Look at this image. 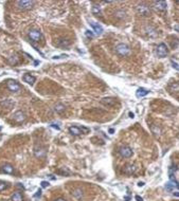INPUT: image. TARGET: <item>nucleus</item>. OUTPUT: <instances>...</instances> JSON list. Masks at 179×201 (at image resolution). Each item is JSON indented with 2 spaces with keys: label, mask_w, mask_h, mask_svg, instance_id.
<instances>
[{
  "label": "nucleus",
  "mask_w": 179,
  "mask_h": 201,
  "mask_svg": "<svg viewBox=\"0 0 179 201\" xmlns=\"http://www.w3.org/2000/svg\"><path fill=\"white\" fill-rule=\"evenodd\" d=\"M119 153H120L121 157H123V158H130V157L133 156V151L129 146L124 145V146H121L120 147V149H119Z\"/></svg>",
  "instance_id": "nucleus-6"
},
{
  "label": "nucleus",
  "mask_w": 179,
  "mask_h": 201,
  "mask_svg": "<svg viewBox=\"0 0 179 201\" xmlns=\"http://www.w3.org/2000/svg\"><path fill=\"white\" fill-rule=\"evenodd\" d=\"M114 16L118 17V18H124L125 17V12H123V11H117L114 13Z\"/></svg>",
  "instance_id": "nucleus-27"
},
{
  "label": "nucleus",
  "mask_w": 179,
  "mask_h": 201,
  "mask_svg": "<svg viewBox=\"0 0 179 201\" xmlns=\"http://www.w3.org/2000/svg\"><path fill=\"white\" fill-rule=\"evenodd\" d=\"M114 51L117 53V55L121 56V57H127V56L130 55V53H131V50L126 43H123V42H121V43H118L116 45V48H114Z\"/></svg>",
  "instance_id": "nucleus-1"
},
{
  "label": "nucleus",
  "mask_w": 179,
  "mask_h": 201,
  "mask_svg": "<svg viewBox=\"0 0 179 201\" xmlns=\"http://www.w3.org/2000/svg\"></svg>",
  "instance_id": "nucleus-40"
},
{
  "label": "nucleus",
  "mask_w": 179,
  "mask_h": 201,
  "mask_svg": "<svg viewBox=\"0 0 179 201\" xmlns=\"http://www.w3.org/2000/svg\"><path fill=\"white\" fill-rule=\"evenodd\" d=\"M136 11H137V13L139 15H142V16H150V14H152V11L148 7H147L146 4H138L137 7H136Z\"/></svg>",
  "instance_id": "nucleus-5"
},
{
  "label": "nucleus",
  "mask_w": 179,
  "mask_h": 201,
  "mask_svg": "<svg viewBox=\"0 0 179 201\" xmlns=\"http://www.w3.org/2000/svg\"><path fill=\"white\" fill-rule=\"evenodd\" d=\"M153 5L158 11H164L167 7V3H166L165 1H155L153 3Z\"/></svg>",
  "instance_id": "nucleus-10"
},
{
  "label": "nucleus",
  "mask_w": 179,
  "mask_h": 201,
  "mask_svg": "<svg viewBox=\"0 0 179 201\" xmlns=\"http://www.w3.org/2000/svg\"><path fill=\"white\" fill-rule=\"evenodd\" d=\"M28 37H29L32 41L34 42H39L42 39V34L39 30L36 29H31L28 32Z\"/></svg>",
  "instance_id": "nucleus-2"
},
{
  "label": "nucleus",
  "mask_w": 179,
  "mask_h": 201,
  "mask_svg": "<svg viewBox=\"0 0 179 201\" xmlns=\"http://www.w3.org/2000/svg\"><path fill=\"white\" fill-rule=\"evenodd\" d=\"M85 34H86V36H87L88 38H92V37H93V33L92 32H90V31H89V30H86V31H85Z\"/></svg>",
  "instance_id": "nucleus-29"
},
{
  "label": "nucleus",
  "mask_w": 179,
  "mask_h": 201,
  "mask_svg": "<svg viewBox=\"0 0 179 201\" xmlns=\"http://www.w3.org/2000/svg\"><path fill=\"white\" fill-rule=\"evenodd\" d=\"M145 31H146V34H147L148 36H150V37H156V36H157L156 30L153 29L152 26H147Z\"/></svg>",
  "instance_id": "nucleus-21"
},
{
  "label": "nucleus",
  "mask_w": 179,
  "mask_h": 201,
  "mask_svg": "<svg viewBox=\"0 0 179 201\" xmlns=\"http://www.w3.org/2000/svg\"><path fill=\"white\" fill-rule=\"evenodd\" d=\"M51 126H52L53 128H56V129H57V130H59V129H61V128H59V126H56L55 124H52V125H51Z\"/></svg>",
  "instance_id": "nucleus-35"
},
{
  "label": "nucleus",
  "mask_w": 179,
  "mask_h": 201,
  "mask_svg": "<svg viewBox=\"0 0 179 201\" xmlns=\"http://www.w3.org/2000/svg\"><path fill=\"white\" fill-rule=\"evenodd\" d=\"M138 185H139V186H143L144 182H139V183H138Z\"/></svg>",
  "instance_id": "nucleus-37"
},
{
  "label": "nucleus",
  "mask_w": 179,
  "mask_h": 201,
  "mask_svg": "<svg viewBox=\"0 0 179 201\" xmlns=\"http://www.w3.org/2000/svg\"><path fill=\"white\" fill-rule=\"evenodd\" d=\"M54 110L57 112V113H62L65 111V105L63 104H56L55 107H54Z\"/></svg>",
  "instance_id": "nucleus-23"
},
{
  "label": "nucleus",
  "mask_w": 179,
  "mask_h": 201,
  "mask_svg": "<svg viewBox=\"0 0 179 201\" xmlns=\"http://www.w3.org/2000/svg\"><path fill=\"white\" fill-rule=\"evenodd\" d=\"M7 87L13 93H18V92L21 91V86L16 81H14V79H9L7 81Z\"/></svg>",
  "instance_id": "nucleus-4"
},
{
  "label": "nucleus",
  "mask_w": 179,
  "mask_h": 201,
  "mask_svg": "<svg viewBox=\"0 0 179 201\" xmlns=\"http://www.w3.org/2000/svg\"><path fill=\"white\" fill-rule=\"evenodd\" d=\"M128 115H129V117H131V119H133V117H135V114H133V112H129V113H128Z\"/></svg>",
  "instance_id": "nucleus-36"
},
{
  "label": "nucleus",
  "mask_w": 179,
  "mask_h": 201,
  "mask_svg": "<svg viewBox=\"0 0 179 201\" xmlns=\"http://www.w3.org/2000/svg\"><path fill=\"white\" fill-rule=\"evenodd\" d=\"M114 130L112 129V128H110V129H109V133H114Z\"/></svg>",
  "instance_id": "nucleus-39"
},
{
  "label": "nucleus",
  "mask_w": 179,
  "mask_h": 201,
  "mask_svg": "<svg viewBox=\"0 0 179 201\" xmlns=\"http://www.w3.org/2000/svg\"><path fill=\"white\" fill-rule=\"evenodd\" d=\"M10 187V183H7V182H4V181H0V191H3L5 189Z\"/></svg>",
  "instance_id": "nucleus-24"
},
{
  "label": "nucleus",
  "mask_w": 179,
  "mask_h": 201,
  "mask_svg": "<svg viewBox=\"0 0 179 201\" xmlns=\"http://www.w3.org/2000/svg\"><path fill=\"white\" fill-rule=\"evenodd\" d=\"M69 132L71 133L72 136H81L82 134V130L80 127H76V126H70L69 127Z\"/></svg>",
  "instance_id": "nucleus-16"
},
{
  "label": "nucleus",
  "mask_w": 179,
  "mask_h": 201,
  "mask_svg": "<svg viewBox=\"0 0 179 201\" xmlns=\"http://www.w3.org/2000/svg\"><path fill=\"white\" fill-rule=\"evenodd\" d=\"M40 195H42V191H40V189H38V191H36V195H35V197H40Z\"/></svg>",
  "instance_id": "nucleus-32"
},
{
  "label": "nucleus",
  "mask_w": 179,
  "mask_h": 201,
  "mask_svg": "<svg viewBox=\"0 0 179 201\" xmlns=\"http://www.w3.org/2000/svg\"><path fill=\"white\" fill-rule=\"evenodd\" d=\"M169 91H179V84L178 83H173L169 86Z\"/></svg>",
  "instance_id": "nucleus-25"
},
{
  "label": "nucleus",
  "mask_w": 179,
  "mask_h": 201,
  "mask_svg": "<svg viewBox=\"0 0 179 201\" xmlns=\"http://www.w3.org/2000/svg\"><path fill=\"white\" fill-rule=\"evenodd\" d=\"M34 155H35L37 158H44L46 156V149L42 148V147H37L36 146L34 148Z\"/></svg>",
  "instance_id": "nucleus-13"
},
{
  "label": "nucleus",
  "mask_w": 179,
  "mask_h": 201,
  "mask_svg": "<svg viewBox=\"0 0 179 201\" xmlns=\"http://www.w3.org/2000/svg\"><path fill=\"white\" fill-rule=\"evenodd\" d=\"M174 195H175V196H177V197H179V191H175V193H174Z\"/></svg>",
  "instance_id": "nucleus-38"
},
{
  "label": "nucleus",
  "mask_w": 179,
  "mask_h": 201,
  "mask_svg": "<svg viewBox=\"0 0 179 201\" xmlns=\"http://www.w3.org/2000/svg\"><path fill=\"white\" fill-rule=\"evenodd\" d=\"M171 64H172L173 68L175 69V70H177V71H179V65H178V62H174V60H171Z\"/></svg>",
  "instance_id": "nucleus-28"
},
{
  "label": "nucleus",
  "mask_w": 179,
  "mask_h": 201,
  "mask_svg": "<svg viewBox=\"0 0 179 201\" xmlns=\"http://www.w3.org/2000/svg\"><path fill=\"white\" fill-rule=\"evenodd\" d=\"M136 200H137V201H143V199H142L140 196H136Z\"/></svg>",
  "instance_id": "nucleus-33"
},
{
  "label": "nucleus",
  "mask_w": 179,
  "mask_h": 201,
  "mask_svg": "<svg viewBox=\"0 0 179 201\" xmlns=\"http://www.w3.org/2000/svg\"><path fill=\"white\" fill-rule=\"evenodd\" d=\"M148 92L150 91L147 90V89H145V88H139L137 90V92H136V95H137V97H143L145 95H147Z\"/></svg>",
  "instance_id": "nucleus-19"
},
{
  "label": "nucleus",
  "mask_w": 179,
  "mask_h": 201,
  "mask_svg": "<svg viewBox=\"0 0 179 201\" xmlns=\"http://www.w3.org/2000/svg\"><path fill=\"white\" fill-rule=\"evenodd\" d=\"M150 128L152 133H153L156 138H159V136H161V129H160V127L158 126V125H156V124H150Z\"/></svg>",
  "instance_id": "nucleus-11"
},
{
  "label": "nucleus",
  "mask_w": 179,
  "mask_h": 201,
  "mask_svg": "<svg viewBox=\"0 0 179 201\" xmlns=\"http://www.w3.org/2000/svg\"><path fill=\"white\" fill-rule=\"evenodd\" d=\"M0 169H1V172H4V174H9V175H13L14 174L13 165H11V164H9V163H5V164H3V165H1Z\"/></svg>",
  "instance_id": "nucleus-9"
},
{
  "label": "nucleus",
  "mask_w": 179,
  "mask_h": 201,
  "mask_svg": "<svg viewBox=\"0 0 179 201\" xmlns=\"http://www.w3.org/2000/svg\"><path fill=\"white\" fill-rule=\"evenodd\" d=\"M137 170V167L133 164H128V165L125 166V168H124V172L127 174V175H133V172Z\"/></svg>",
  "instance_id": "nucleus-18"
},
{
  "label": "nucleus",
  "mask_w": 179,
  "mask_h": 201,
  "mask_svg": "<svg viewBox=\"0 0 179 201\" xmlns=\"http://www.w3.org/2000/svg\"><path fill=\"white\" fill-rule=\"evenodd\" d=\"M90 26H92V29H93V31L95 32V34H97V35H101L102 33H103V31H104L103 26H102L101 24L97 23V22H93V21H91V22H90Z\"/></svg>",
  "instance_id": "nucleus-12"
},
{
  "label": "nucleus",
  "mask_w": 179,
  "mask_h": 201,
  "mask_svg": "<svg viewBox=\"0 0 179 201\" xmlns=\"http://www.w3.org/2000/svg\"><path fill=\"white\" fill-rule=\"evenodd\" d=\"M23 81H26L27 84H29V85H34V83H35V81H36V78L33 76V75H31V74H29V73H27V74H25L23 75Z\"/></svg>",
  "instance_id": "nucleus-15"
},
{
  "label": "nucleus",
  "mask_w": 179,
  "mask_h": 201,
  "mask_svg": "<svg viewBox=\"0 0 179 201\" xmlns=\"http://www.w3.org/2000/svg\"><path fill=\"white\" fill-rule=\"evenodd\" d=\"M49 185V182H47V181H42V187H47Z\"/></svg>",
  "instance_id": "nucleus-31"
},
{
  "label": "nucleus",
  "mask_w": 179,
  "mask_h": 201,
  "mask_svg": "<svg viewBox=\"0 0 179 201\" xmlns=\"http://www.w3.org/2000/svg\"><path fill=\"white\" fill-rule=\"evenodd\" d=\"M92 13L95 14V15H101L102 13L101 7H99V5H93L92 7Z\"/></svg>",
  "instance_id": "nucleus-26"
},
{
  "label": "nucleus",
  "mask_w": 179,
  "mask_h": 201,
  "mask_svg": "<svg viewBox=\"0 0 179 201\" xmlns=\"http://www.w3.org/2000/svg\"><path fill=\"white\" fill-rule=\"evenodd\" d=\"M11 200H12V201H22L23 200L22 194H21V193H19V191L14 193V194L12 195V197H11Z\"/></svg>",
  "instance_id": "nucleus-20"
},
{
  "label": "nucleus",
  "mask_w": 179,
  "mask_h": 201,
  "mask_svg": "<svg viewBox=\"0 0 179 201\" xmlns=\"http://www.w3.org/2000/svg\"><path fill=\"white\" fill-rule=\"evenodd\" d=\"M27 119L26 117V113L25 112H22V111H16L15 113H14L13 115V120L16 122V123H22V122H25Z\"/></svg>",
  "instance_id": "nucleus-8"
},
{
  "label": "nucleus",
  "mask_w": 179,
  "mask_h": 201,
  "mask_svg": "<svg viewBox=\"0 0 179 201\" xmlns=\"http://www.w3.org/2000/svg\"><path fill=\"white\" fill-rule=\"evenodd\" d=\"M101 103L103 105H106V106H114V103H116V100L112 97H104L101 100Z\"/></svg>",
  "instance_id": "nucleus-17"
},
{
  "label": "nucleus",
  "mask_w": 179,
  "mask_h": 201,
  "mask_svg": "<svg viewBox=\"0 0 179 201\" xmlns=\"http://www.w3.org/2000/svg\"><path fill=\"white\" fill-rule=\"evenodd\" d=\"M80 128H81V130H82V133H88L89 132V129H88V128H86V127H80Z\"/></svg>",
  "instance_id": "nucleus-30"
},
{
  "label": "nucleus",
  "mask_w": 179,
  "mask_h": 201,
  "mask_svg": "<svg viewBox=\"0 0 179 201\" xmlns=\"http://www.w3.org/2000/svg\"><path fill=\"white\" fill-rule=\"evenodd\" d=\"M35 4V1H30V0H20V1H16V5L18 9L22 11L31 10L33 5Z\"/></svg>",
  "instance_id": "nucleus-3"
},
{
  "label": "nucleus",
  "mask_w": 179,
  "mask_h": 201,
  "mask_svg": "<svg viewBox=\"0 0 179 201\" xmlns=\"http://www.w3.org/2000/svg\"><path fill=\"white\" fill-rule=\"evenodd\" d=\"M54 201H67V200L64 199V198H57V199H55Z\"/></svg>",
  "instance_id": "nucleus-34"
},
{
  "label": "nucleus",
  "mask_w": 179,
  "mask_h": 201,
  "mask_svg": "<svg viewBox=\"0 0 179 201\" xmlns=\"http://www.w3.org/2000/svg\"><path fill=\"white\" fill-rule=\"evenodd\" d=\"M56 45H59V47H68L70 45V41L67 40V39H59Z\"/></svg>",
  "instance_id": "nucleus-22"
},
{
  "label": "nucleus",
  "mask_w": 179,
  "mask_h": 201,
  "mask_svg": "<svg viewBox=\"0 0 179 201\" xmlns=\"http://www.w3.org/2000/svg\"><path fill=\"white\" fill-rule=\"evenodd\" d=\"M156 53L157 55L159 56L160 58H163V57H165L167 54H169V50H167V47H166L165 43H160L158 47H157V50H156Z\"/></svg>",
  "instance_id": "nucleus-7"
},
{
  "label": "nucleus",
  "mask_w": 179,
  "mask_h": 201,
  "mask_svg": "<svg viewBox=\"0 0 179 201\" xmlns=\"http://www.w3.org/2000/svg\"><path fill=\"white\" fill-rule=\"evenodd\" d=\"M72 195H73V197L76 198L78 200H82L83 197H84V193L82 191V188H75L72 191Z\"/></svg>",
  "instance_id": "nucleus-14"
}]
</instances>
